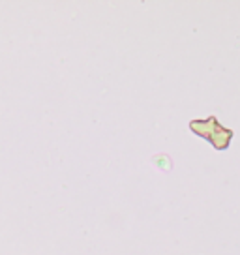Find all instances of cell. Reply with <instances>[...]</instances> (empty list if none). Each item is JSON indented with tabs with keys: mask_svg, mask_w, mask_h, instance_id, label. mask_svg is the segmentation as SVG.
<instances>
[{
	"mask_svg": "<svg viewBox=\"0 0 240 255\" xmlns=\"http://www.w3.org/2000/svg\"><path fill=\"white\" fill-rule=\"evenodd\" d=\"M188 128L197 137L207 139L208 143L212 144V148H216V150H227L231 146L233 137H235V131L225 128L224 124H220L214 115H210L203 120H190Z\"/></svg>",
	"mask_w": 240,
	"mask_h": 255,
	"instance_id": "1",
	"label": "cell"
}]
</instances>
